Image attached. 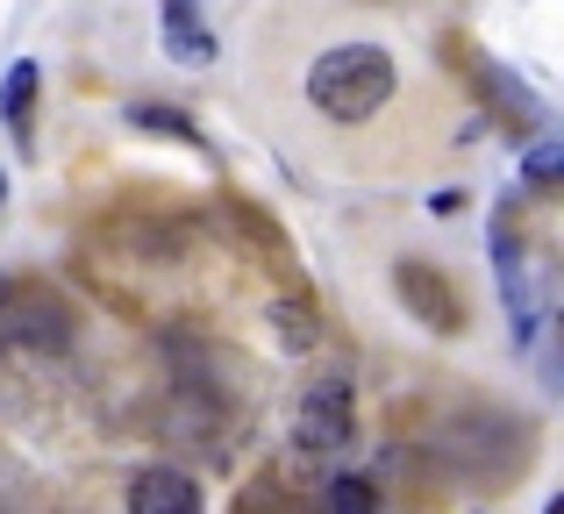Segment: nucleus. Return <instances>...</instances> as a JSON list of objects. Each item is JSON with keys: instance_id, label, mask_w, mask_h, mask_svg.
Returning <instances> with one entry per match:
<instances>
[{"instance_id": "obj_1", "label": "nucleus", "mask_w": 564, "mask_h": 514, "mask_svg": "<svg viewBox=\"0 0 564 514\" xmlns=\"http://www.w3.org/2000/svg\"><path fill=\"white\" fill-rule=\"evenodd\" d=\"M400 72H393V51H379V43H336V51H322L315 65H307V100H315V114H329V122H365V114H379L386 100H393Z\"/></svg>"}, {"instance_id": "obj_2", "label": "nucleus", "mask_w": 564, "mask_h": 514, "mask_svg": "<svg viewBox=\"0 0 564 514\" xmlns=\"http://www.w3.org/2000/svg\"><path fill=\"white\" fill-rule=\"evenodd\" d=\"M293 444L307 450V458H336V450L350 444V386L344 379H315L301 401V415H293Z\"/></svg>"}, {"instance_id": "obj_3", "label": "nucleus", "mask_w": 564, "mask_h": 514, "mask_svg": "<svg viewBox=\"0 0 564 514\" xmlns=\"http://www.w3.org/2000/svg\"><path fill=\"white\" fill-rule=\"evenodd\" d=\"M72 315L51 293H8L0 300V350H65Z\"/></svg>"}, {"instance_id": "obj_4", "label": "nucleus", "mask_w": 564, "mask_h": 514, "mask_svg": "<svg viewBox=\"0 0 564 514\" xmlns=\"http://www.w3.org/2000/svg\"><path fill=\"white\" fill-rule=\"evenodd\" d=\"M129 514H207V501L180 464H151L129 479Z\"/></svg>"}, {"instance_id": "obj_5", "label": "nucleus", "mask_w": 564, "mask_h": 514, "mask_svg": "<svg viewBox=\"0 0 564 514\" xmlns=\"http://www.w3.org/2000/svg\"><path fill=\"white\" fill-rule=\"evenodd\" d=\"M436 286H443V278L429 272V264H400V300H408L414 315L429 321V329H457V293L443 300Z\"/></svg>"}, {"instance_id": "obj_6", "label": "nucleus", "mask_w": 564, "mask_h": 514, "mask_svg": "<svg viewBox=\"0 0 564 514\" xmlns=\"http://www.w3.org/2000/svg\"><path fill=\"white\" fill-rule=\"evenodd\" d=\"M158 14H165V43L180 51V65H207V57H215V36L200 29L193 0H158Z\"/></svg>"}, {"instance_id": "obj_7", "label": "nucleus", "mask_w": 564, "mask_h": 514, "mask_svg": "<svg viewBox=\"0 0 564 514\" xmlns=\"http://www.w3.org/2000/svg\"><path fill=\"white\" fill-rule=\"evenodd\" d=\"M36 79H43V72H36V65L22 57V65L8 72V86H0V114H8V129H14V136H29V108H36Z\"/></svg>"}, {"instance_id": "obj_8", "label": "nucleus", "mask_w": 564, "mask_h": 514, "mask_svg": "<svg viewBox=\"0 0 564 514\" xmlns=\"http://www.w3.org/2000/svg\"><path fill=\"white\" fill-rule=\"evenodd\" d=\"M322 514H379V486L372 479H336L322 493Z\"/></svg>"}, {"instance_id": "obj_9", "label": "nucleus", "mask_w": 564, "mask_h": 514, "mask_svg": "<svg viewBox=\"0 0 564 514\" xmlns=\"http://www.w3.org/2000/svg\"><path fill=\"white\" fill-rule=\"evenodd\" d=\"M272 329L286 336V350H315V336H322L315 315H307L301 300H279V307H272Z\"/></svg>"}, {"instance_id": "obj_10", "label": "nucleus", "mask_w": 564, "mask_h": 514, "mask_svg": "<svg viewBox=\"0 0 564 514\" xmlns=\"http://www.w3.org/2000/svg\"><path fill=\"white\" fill-rule=\"evenodd\" d=\"M129 122H137V129H172V136L193 143V129L180 122V108H129Z\"/></svg>"}, {"instance_id": "obj_11", "label": "nucleus", "mask_w": 564, "mask_h": 514, "mask_svg": "<svg viewBox=\"0 0 564 514\" xmlns=\"http://www.w3.org/2000/svg\"><path fill=\"white\" fill-rule=\"evenodd\" d=\"M0 194H8V186H0Z\"/></svg>"}]
</instances>
